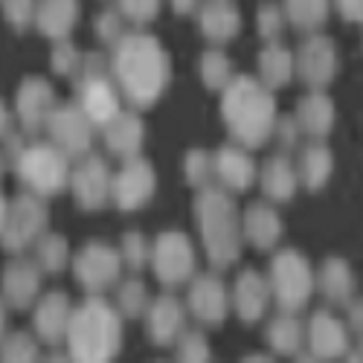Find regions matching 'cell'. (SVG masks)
<instances>
[{"instance_id": "27", "label": "cell", "mask_w": 363, "mask_h": 363, "mask_svg": "<svg viewBox=\"0 0 363 363\" xmlns=\"http://www.w3.org/2000/svg\"><path fill=\"white\" fill-rule=\"evenodd\" d=\"M314 291H320L335 306H349L354 299V274L352 264L340 256H328L314 274Z\"/></svg>"}, {"instance_id": "18", "label": "cell", "mask_w": 363, "mask_h": 363, "mask_svg": "<svg viewBox=\"0 0 363 363\" xmlns=\"http://www.w3.org/2000/svg\"><path fill=\"white\" fill-rule=\"evenodd\" d=\"M41 267L33 259H15L4 267L0 274V296H4L6 308L12 311H26L33 308V302L41 296Z\"/></svg>"}, {"instance_id": "20", "label": "cell", "mask_w": 363, "mask_h": 363, "mask_svg": "<svg viewBox=\"0 0 363 363\" xmlns=\"http://www.w3.org/2000/svg\"><path fill=\"white\" fill-rule=\"evenodd\" d=\"M306 343L311 360H337L349 352V325L331 311H314L306 325Z\"/></svg>"}, {"instance_id": "1", "label": "cell", "mask_w": 363, "mask_h": 363, "mask_svg": "<svg viewBox=\"0 0 363 363\" xmlns=\"http://www.w3.org/2000/svg\"><path fill=\"white\" fill-rule=\"evenodd\" d=\"M111 79L134 111H148L160 102L172 82V62L166 47L148 33H125L108 58Z\"/></svg>"}, {"instance_id": "38", "label": "cell", "mask_w": 363, "mask_h": 363, "mask_svg": "<svg viewBox=\"0 0 363 363\" xmlns=\"http://www.w3.org/2000/svg\"><path fill=\"white\" fill-rule=\"evenodd\" d=\"M116 250H119V259H123V267L134 270V274H140V270L148 267L151 241H148L143 233H137V230L125 233L123 238H119V247H116Z\"/></svg>"}, {"instance_id": "16", "label": "cell", "mask_w": 363, "mask_h": 363, "mask_svg": "<svg viewBox=\"0 0 363 363\" xmlns=\"http://www.w3.org/2000/svg\"><path fill=\"white\" fill-rule=\"evenodd\" d=\"M186 311L201 325H221L230 314V291L216 274H201L189 279Z\"/></svg>"}, {"instance_id": "41", "label": "cell", "mask_w": 363, "mask_h": 363, "mask_svg": "<svg viewBox=\"0 0 363 363\" xmlns=\"http://www.w3.org/2000/svg\"><path fill=\"white\" fill-rule=\"evenodd\" d=\"M79 65H82V52L79 47L70 41V38H62L55 41L52 47V55H50V67L55 76H65V79H73L79 73Z\"/></svg>"}, {"instance_id": "48", "label": "cell", "mask_w": 363, "mask_h": 363, "mask_svg": "<svg viewBox=\"0 0 363 363\" xmlns=\"http://www.w3.org/2000/svg\"><path fill=\"white\" fill-rule=\"evenodd\" d=\"M335 6H337L343 21H349V23L363 21V0H335Z\"/></svg>"}, {"instance_id": "21", "label": "cell", "mask_w": 363, "mask_h": 363, "mask_svg": "<svg viewBox=\"0 0 363 363\" xmlns=\"http://www.w3.org/2000/svg\"><path fill=\"white\" fill-rule=\"evenodd\" d=\"M267 306H270L267 277H262L259 270H253V267L241 270V274L235 277L233 291H230V311H235V317L241 323L253 325V323L264 320Z\"/></svg>"}, {"instance_id": "3", "label": "cell", "mask_w": 363, "mask_h": 363, "mask_svg": "<svg viewBox=\"0 0 363 363\" xmlns=\"http://www.w3.org/2000/svg\"><path fill=\"white\" fill-rule=\"evenodd\" d=\"M67 354L82 363H108L123 349V317L102 294H87V299L70 314Z\"/></svg>"}, {"instance_id": "54", "label": "cell", "mask_w": 363, "mask_h": 363, "mask_svg": "<svg viewBox=\"0 0 363 363\" xmlns=\"http://www.w3.org/2000/svg\"><path fill=\"white\" fill-rule=\"evenodd\" d=\"M4 169H6V157H4V151H0V177H4Z\"/></svg>"}, {"instance_id": "22", "label": "cell", "mask_w": 363, "mask_h": 363, "mask_svg": "<svg viewBox=\"0 0 363 363\" xmlns=\"http://www.w3.org/2000/svg\"><path fill=\"white\" fill-rule=\"evenodd\" d=\"M256 160L245 145H224L213 155V177H218V186L227 192H247L256 184Z\"/></svg>"}, {"instance_id": "28", "label": "cell", "mask_w": 363, "mask_h": 363, "mask_svg": "<svg viewBox=\"0 0 363 363\" xmlns=\"http://www.w3.org/2000/svg\"><path fill=\"white\" fill-rule=\"evenodd\" d=\"M79 21V0H38L35 4V26L50 41L70 38Z\"/></svg>"}, {"instance_id": "51", "label": "cell", "mask_w": 363, "mask_h": 363, "mask_svg": "<svg viewBox=\"0 0 363 363\" xmlns=\"http://www.w3.org/2000/svg\"><path fill=\"white\" fill-rule=\"evenodd\" d=\"M349 328L360 335V302H349Z\"/></svg>"}, {"instance_id": "9", "label": "cell", "mask_w": 363, "mask_h": 363, "mask_svg": "<svg viewBox=\"0 0 363 363\" xmlns=\"http://www.w3.org/2000/svg\"><path fill=\"white\" fill-rule=\"evenodd\" d=\"M157 189V172L143 155L125 157L123 169L111 174V203L119 213H137V209L148 206Z\"/></svg>"}, {"instance_id": "39", "label": "cell", "mask_w": 363, "mask_h": 363, "mask_svg": "<svg viewBox=\"0 0 363 363\" xmlns=\"http://www.w3.org/2000/svg\"><path fill=\"white\" fill-rule=\"evenodd\" d=\"M174 352H177V360L184 363H206L213 357V349H209V340L203 331L198 328H184L174 340Z\"/></svg>"}, {"instance_id": "5", "label": "cell", "mask_w": 363, "mask_h": 363, "mask_svg": "<svg viewBox=\"0 0 363 363\" xmlns=\"http://www.w3.org/2000/svg\"><path fill=\"white\" fill-rule=\"evenodd\" d=\"M267 285H270V299L277 302L279 311L299 314L308 308L314 296V270L311 262L294 247H285L274 256L267 270Z\"/></svg>"}, {"instance_id": "40", "label": "cell", "mask_w": 363, "mask_h": 363, "mask_svg": "<svg viewBox=\"0 0 363 363\" xmlns=\"http://www.w3.org/2000/svg\"><path fill=\"white\" fill-rule=\"evenodd\" d=\"M184 177L192 189H203L213 180V155L203 148H192L184 157Z\"/></svg>"}, {"instance_id": "7", "label": "cell", "mask_w": 363, "mask_h": 363, "mask_svg": "<svg viewBox=\"0 0 363 363\" xmlns=\"http://www.w3.org/2000/svg\"><path fill=\"white\" fill-rule=\"evenodd\" d=\"M47 224H50V209L44 198L35 192H23L9 203L4 230H0V245H4L6 253L21 256L47 233Z\"/></svg>"}, {"instance_id": "52", "label": "cell", "mask_w": 363, "mask_h": 363, "mask_svg": "<svg viewBox=\"0 0 363 363\" xmlns=\"http://www.w3.org/2000/svg\"><path fill=\"white\" fill-rule=\"evenodd\" d=\"M6 302H4V296H0V340H4V335H6Z\"/></svg>"}, {"instance_id": "31", "label": "cell", "mask_w": 363, "mask_h": 363, "mask_svg": "<svg viewBox=\"0 0 363 363\" xmlns=\"http://www.w3.org/2000/svg\"><path fill=\"white\" fill-rule=\"evenodd\" d=\"M259 82L267 90H279L294 79V52L279 41H267L259 52Z\"/></svg>"}, {"instance_id": "45", "label": "cell", "mask_w": 363, "mask_h": 363, "mask_svg": "<svg viewBox=\"0 0 363 363\" xmlns=\"http://www.w3.org/2000/svg\"><path fill=\"white\" fill-rule=\"evenodd\" d=\"M4 4V18L9 26H15L18 33L33 26L35 21V4L38 0H0Z\"/></svg>"}, {"instance_id": "32", "label": "cell", "mask_w": 363, "mask_h": 363, "mask_svg": "<svg viewBox=\"0 0 363 363\" xmlns=\"http://www.w3.org/2000/svg\"><path fill=\"white\" fill-rule=\"evenodd\" d=\"M267 343L277 354L294 357L296 352H302V346H306V325H302V320L296 314L279 311V317H274L267 325Z\"/></svg>"}, {"instance_id": "47", "label": "cell", "mask_w": 363, "mask_h": 363, "mask_svg": "<svg viewBox=\"0 0 363 363\" xmlns=\"http://www.w3.org/2000/svg\"><path fill=\"white\" fill-rule=\"evenodd\" d=\"M0 143H4V157H6V163H12V166H15V160L21 157V151L26 148V134L12 128L4 140H0Z\"/></svg>"}, {"instance_id": "35", "label": "cell", "mask_w": 363, "mask_h": 363, "mask_svg": "<svg viewBox=\"0 0 363 363\" xmlns=\"http://www.w3.org/2000/svg\"><path fill=\"white\" fill-rule=\"evenodd\" d=\"M116 311L119 317H125V320H140L148 308V302H151V294L145 288V282L140 279H128V282H116Z\"/></svg>"}, {"instance_id": "2", "label": "cell", "mask_w": 363, "mask_h": 363, "mask_svg": "<svg viewBox=\"0 0 363 363\" xmlns=\"http://www.w3.org/2000/svg\"><path fill=\"white\" fill-rule=\"evenodd\" d=\"M221 116L233 140L259 148L270 140L277 123V99L256 76H233L221 90Z\"/></svg>"}, {"instance_id": "8", "label": "cell", "mask_w": 363, "mask_h": 363, "mask_svg": "<svg viewBox=\"0 0 363 363\" xmlns=\"http://www.w3.org/2000/svg\"><path fill=\"white\" fill-rule=\"evenodd\" d=\"M151 270H155L157 282L172 291L186 285L195 277V247L192 238L180 230H166L151 241V259H148Z\"/></svg>"}, {"instance_id": "23", "label": "cell", "mask_w": 363, "mask_h": 363, "mask_svg": "<svg viewBox=\"0 0 363 363\" xmlns=\"http://www.w3.org/2000/svg\"><path fill=\"white\" fill-rule=\"evenodd\" d=\"M294 123L299 125L302 137H311V140H325L331 131H335L337 123V111L335 102L325 90H311L308 96H302L296 111H294Z\"/></svg>"}, {"instance_id": "12", "label": "cell", "mask_w": 363, "mask_h": 363, "mask_svg": "<svg viewBox=\"0 0 363 363\" xmlns=\"http://www.w3.org/2000/svg\"><path fill=\"white\" fill-rule=\"evenodd\" d=\"M337 70H340L337 44L323 33H311L294 52V73L311 90H325L328 84H335Z\"/></svg>"}, {"instance_id": "36", "label": "cell", "mask_w": 363, "mask_h": 363, "mask_svg": "<svg viewBox=\"0 0 363 363\" xmlns=\"http://www.w3.org/2000/svg\"><path fill=\"white\" fill-rule=\"evenodd\" d=\"M198 73H201V82L206 90H224V84L235 76L233 73V62L221 52V50H206L198 62Z\"/></svg>"}, {"instance_id": "25", "label": "cell", "mask_w": 363, "mask_h": 363, "mask_svg": "<svg viewBox=\"0 0 363 363\" xmlns=\"http://www.w3.org/2000/svg\"><path fill=\"white\" fill-rule=\"evenodd\" d=\"M102 137H105V145L111 148V155L116 157H134L143 151V143H145V125H143V116L140 111H119L111 123L102 125Z\"/></svg>"}, {"instance_id": "17", "label": "cell", "mask_w": 363, "mask_h": 363, "mask_svg": "<svg viewBox=\"0 0 363 363\" xmlns=\"http://www.w3.org/2000/svg\"><path fill=\"white\" fill-rule=\"evenodd\" d=\"M70 314H73V302L65 291H50L41 294L33 302V328L35 337L44 346H62L67 337V325H70Z\"/></svg>"}, {"instance_id": "37", "label": "cell", "mask_w": 363, "mask_h": 363, "mask_svg": "<svg viewBox=\"0 0 363 363\" xmlns=\"http://www.w3.org/2000/svg\"><path fill=\"white\" fill-rule=\"evenodd\" d=\"M0 360L6 363H29L38 360V337L29 331H12L0 340Z\"/></svg>"}, {"instance_id": "42", "label": "cell", "mask_w": 363, "mask_h": 363, "mask_svg": "<svg viewBox=\"0 0 363 363\" xmlns=\"http://www.w3.org/2000/svg\"><path fill=\"white\" fill-rule=\"evenodd\" d=\"M256 29L262 41H279L282 38V29H285V12L279 4L267 0V4H259V12H256Z\"/></svg>"}, {"instance_id": "44", "label": "cell", "mask_w": 363, "mask_h": 363, "mask_svg": "<svg viewBox=\"0 0 363 363\" xmlns=\"http://www.w3.org/2000/svg\"><path fill=\"white\" fill-rule=\"evenodd\" d=\"M163 0H116V9L123 12V18L134 26H145L160 15Z\"/></svg>"}, {"instance_id": "30", "label": "cell", "mask_w": 363, "mask_h": 363, "mask_svg": "<svg viewBox=\"0 0 363 363\" xmlns=\"http://www.w3.org/2000/svg\"><path fill=\"white\" fill-rule=\"evenodd\" d=\"M331 174H335V155L328 151V145H323V140L311 143L302 151L299 166H296L299 186H306L308 192H320L328 186Z\"/></svg>"}, {"instance_id": "50", "label": "cell", "mask_w": 363, "mask_h": 363, "mask_svg": "<svg viewBox=\"0 0 363 363\" xmlns=\"http://www.w3.org/2000/svg\"><path fill=\"white\" fill-rule=\"evenodd\" d=\"M169 4H172V9L177 15H195L198 6H201V0H169Z\"/></svg>"}, {"instance_id": "15", "label": "cell", "mask_w": 363, "mask_h": 363, "mask_svg": "<svg viewBox=\"0 0 363 363\" xmlns=\"http://www.w3.org/2000/svg\"><path fill=\"white\" fill-rule=\"evenodd\" d=\"M52 108H55V87L41 76H26L15 94V123L21 125V131L26 137L38 134Z\"/></svg>"}, {"instance_id": "4", "label": "cell", "mask_w": 363, "mask_h": 363, "mask_svg": "<svg viewBox=\"0 0 363 363\" xmlns=\"http://www.w3.org/2000/svg\"><path fill=\"white\" fill-rule=\"evenodd\" d=\"M195 221L206 262L216 270H227L241 259L245 235H241V213L233 195L221 186H203L195 198Z\"/></svg>"}, {"instance_id": "43", "label": "cell", "mask_w": 363, "mask_h": 363, "mask_svg": "<svg viewBox=\"0 0 363 363\" xmlns=\"http://www.w3.org/2000/svg\"><path fill=\"white\" fill-rule=\"evenodd\" d=\"M125 18H123V12H119L116 6H111V9H102L99 15H96V21H94V33H96V38L102 41V44H108V47H113L119 38L125 35Z\"/></svg>"}, {"instance_id": "46", "label": "cell", "mask_w": 363, "mask_h": 363, "mask_svg": "<svg viewBox=\"0 0 363 363\" xmlns=\"http://www.w3.org/2000/svg\"><path fill=\"white\" fill-rule=\"evenodd\" d=\"M299 125L294 123V116H279L277 113V123H274V131H270V140H277L279 145V155H288V151H294L299 145Z\"/></svg>"}, {"instance_id": "53", "label": "cell", "mask_w": 363, "mask_h": 363, "mask_svg": "<svg viewBox=\"0 0 363 363\" xmlns=\"http://www.w3.org/2000/svg\"><path fill=\"white\" fill-rule=\"evenodd\" d=\"M6 213H9V201H6V195H4V192H0V230H4Z\"/></svg>"}, {"instance_id": "24", "label": "cell", "mask_w": 363, "mask_h": 363, "mask_svg": "<svg viewBox=\"0 0 363 363\" xmlns=\"http://www.w3.org/2000/svg\"><path fill=\"white\" fill-rule=\"evenodd\" d=\"M198 26L206 41L227 44L238 35L241 29V12L233 0H201L198 6Z\"/></svg>"}, {"instance_id": "49", "label": "cell", "mask_w": 363, "mask_h": 363, "mask_svg": "<svg viewBox=\"0 0 363 363\" xmlns=\"http://www.w3.org/2000/svg\"><path fill=\"white\" fill-rule=\"evenodd\" d=\"M12 128H15V113L9 111V105L4 99H0V140H4Z\"/></svg>"}, {"instance_id": "29", "label": "cell", "mask_w": 363, "mask_h": 363, "mask_svg": "<svg viewBox=\"0 0 363 363\" xmlns=\"http://www.w3.org/2000/svg\"><path fill=\"white\" fill-rule=\"evenodd\" d=\"M262 180V192L267 201L274 203H288L294 201L296 189H299V177H296V166L291 163L288 155H274L270 160H264L262 172L256 174Z\"/></svg>"}, {"instance_id": "34", "label": "cell", "mask_w": 363, "mask_h": 363, "mask_svg": "<svg viewBox=\"0 0 363 363\" xmlns=\"http://www.w3.org/2000/svg\"><path fill=\"white\" fill-rule=\"evenodd\" d=\"M33 247H35V264L41 267V274H62L70 264V245L65 235L44 233Z\"/></svg>"}, {"instance_id": "6", "label": "cell", "mask_w": 363, "mask_h": 363, "mask_svg": "<svg viewBox=\"0 0 363 363\" xmlns=\"http://www.w3.org/2000/svg\"><path fill=\"white\" fill-rule=\"evenodd\" d=\"M15 172L29 192L52 198L70 184V157L52 143H26L15 160Z\"/></svg>"}, {"instance_id": "10", "label": "cell", "mask_w": 363, "mask_h": 363, "mask_svg": "<svg viewBox=\"0 0 363 363\" xmlns=\"http://www.w3.org/2000/svg\"><path fill=\"white\" fill-rule=\"evenodd\" d=\"M123 259L119 250L105 241H87L73 259V277L87 294H105L119 282Z\"/></svg>"}, {"instance_id": "26", "label": "cell", "mask_w": 363, "mask_h": 363, "mask_svg": "<svg viewBox=\"0 0 363 363\" xmlns=\"http://www.w3.org/2000/svg\"><path fill=\"white\" fill-rule=\"evenodd\" d=\"M241 235H245V241H250L256 250H274L282 238V218L270 203L256 201L245 209V216H241Z\"/></svg>"}, {"instance_id": "13", "label": "cell", "mask_w": 363, "mask_h": 363, "mask_svg": "<svg viewBox=\"0 0 363 363\" xmlns=\"http://www.w3.org/2000/svg\"><path fill=\"white\" fill-rule=\"evenodd\" d=\"M70 192L79 209L99 213L111 203V169L99 155H84L76 166H70Z\"/></svg>"}, {"instance_id": "11", "label": "cell", "mask_w": 363, "mask_h": 363, "mask_svg": "<svg viewBox=\"0 0 363 363\" xmlns=\"http://www.w3.org/2000/svg\"><path fill=\"white\" fill-rule=\"evenodd\" d=\"M44 128L50 134V143L62 148L70 160L90 155V148H94V131L96 128L90 125V119L82 113V108L76 102H65V105L55 102Z\"/></svg>"}, {"instance_id": "33", "label": "cell", "mask_w": 363, "mask_h": 363, "mask_svg": "<svg viewBox=\"0 0 363 363\" xmlns=\"http://www.w3.org/2000/svg\"><path fill=\"white\" fill-rule=\"evenodd\" d=\"M285 23H291L299 33H320L331 15V0H282Z\"/></svg>"}, {"instance_id": "14", "label": "cell", "mask_w": 363, "mask_h": 363, "mask_svg": "<svg viewBox=\"0 0 363 363\" xmlns=\"http://www.w3.org/2000/svg\"><path fill=\"white\" fill-rule=\"evenodd\" d=\"M76 82V105L90 119L94 128H102L105 123L123 111V94L111 73H94V76H73Z\"/></svg>"}, {"instance_id": "19", "label": "cell", "mask_w": 363, "mask_h": 363, "mask_svg": "<svg viewBox=\"0 0 363 363\" xmlns=\"http://www.w3.org/2000/svg\"><path fill=\"white\" fill-rule=\"evenodd\" d=\"M143 317H145V335H148V340L155 346H160V349L174 346L177 335L186 328V306L174 294H169V291L160 294L157 299H151Z\"/></svg>"}]
</instances>
